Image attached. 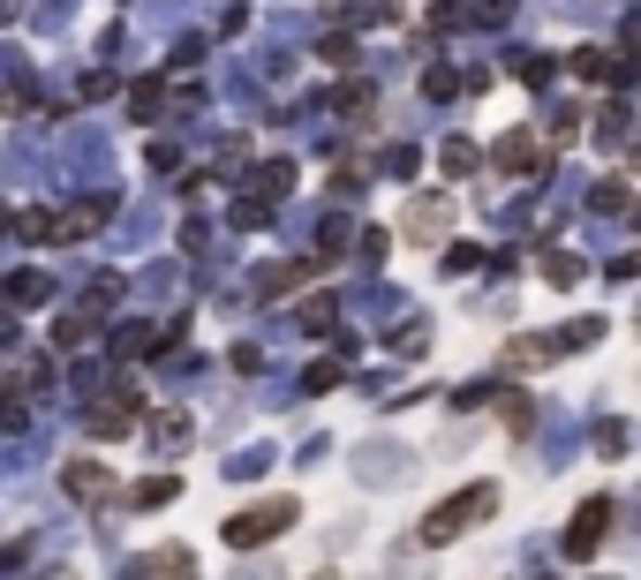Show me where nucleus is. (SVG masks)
Masks as SVG:
<instances>
[{
    "label": "nucleus",
    "instance_id": "5",
    "mask_svg": "<svg viewBox=\"0 0 641 580\" xmlns=\"http://www.w3.org/2000/svg\"><path fill=\"white\" fill-rule=\"evenodd\" d=\"M61 482H68V498H84V505H106V498H114V475H106L99 460H68Z\"/></svg>",
    "mask_w": 641,
    "mask_h": 580
},
{
    "label": "nucleus",
    "instance_id": "4",
    "mask_svg": "<svg viewBox=\"0 0 641 580\" xmlns=\"http://www.w3.org/2000/svg\"><path fill=\"white\" fill-rule=\"evenodd\" d=\"M604 528H612V498H589V505L574 513V528H566V551H574V558H589V551L604 543Z\"/></svg>",
    "mask_w": 641,
    "mask_h": 580
},
{
    "label": "nucleus",
    "instance_id": "16",
    "mask_svg": "<svg viewBox=\"0 0 641 580\" xmlns=\"http://www.w3.org/2000/svg\"><path fill=\"white\" fill-rule=\"evenodd\" d=\"M0 227H15V219H8V211H0Z\"/></svg>",
    "mask_w": 641,
    "mask_h": 580
},
{
    "label": "nucleus",
    "instance_id": "11",
    "mask_svg": "<svg viewBox=\"0 0 641 580\" xmlns=\"http://www.w3.org/2000/svg\"><path fill=\"white\" fill-rule=\"evenodd\" d=\"M15 234H23V242H53V211H23Z\"/></svg>",
    "mask_w": 641,
    "mask_h": 580
},
{
    "label": "nucleus",
    "instance_id": "14",
    "mask_svg": "<svg viewBox=\"0 0 641 580\" xmlns=\"http://www.w3.org/2000/svg\"><path fill=\"white\" fill-rule=\"evenodd\" d=\"M84 332H91V317H61V324H53V339H61V347H76Z\"/></svg>",
    "mask_w": 641,
    "mask_h": 580
},
{
    "label": "nucleus",
    "instance_id": "8",
    "mask_svg": "<svg viewBox=\"0 0 641 580\" xmlns=\"http://www.w3.org/2000/svg\"><path fill=\"white\" fill-rule=\"evenodd\" d=\"M438 227H446V196H431V204H415V211H408V234H415V242H431Z\"/></svg>",
    "mask_w": 641,
    "mask_h": 580
},
{
    "label": "nucleus",
    "instance_id": "13",
    "mask_svg": "<svg viewBox=\"0 0 641 580\" xmlns=\"http://www.w3.org/2000/svg\"><path fill=\"white\" fill-rule=\"evenodd\" d=\"M129 106H137V121H152V114H159V83H137V99H129Z\"/></svg>",
    "mask_w": 641,
    "mask_h": 580
},
{
    "label": "nucleus",
    "instance_id": "10",
    "mask_svg": "<svg viewBox=\"0 0 641 580\" xmlns=\"http://www.w3.org/2000/svg\"><path fill=\"white\" fill-rule=\"evenodd\" d=\"M174 490H181V482H174V475H152V482H137V490H129V498H137V505H166V498H174Z\"/></svg>",
    "mask_w": 641,
    "mask_h": 580
},
{
    "label": "nucleus",
    "instance_id": "7",
    "mask_svg": "<svg viewBox=\"0 0 641 580\" xmlns=\"http://www.w3.org/2000/svg\"><path fill=\"white\" fill-rule=\"evenodd\" d=\"M0 294H8L15 309H38V301H46V294H53V287H46V272H15V280H8V287H0Z\"/></svg>",
    "mask_w": 641,
    "mask_h": 580
},
{
    "label": "nucleus",
    "instance_id": "15",
    "mask_svg": "<svg viewBox=\"0 0 641 580\" xmlns=\"http://www.w3.org/2000/svg\"><path fill=\"white\" fill-rule=\"evenodd\" d=\"M159 444H189V423H181V415H159Z\"/></svg>",
    "mask_w": 641,
    "mask_h": 580
},
{
    "label": "nucleus",
    "instance_id": "3",
    "mask_svg": "<svg viewBox=\"0 0 641 580\" xmlns=\"http://www.w3.org/2000/svg\"><path fill=\"white\" fill-rule=\"evenodd\" d=\"M84 430H91V437H129V430H137V400H129V392L91 400V408H84Z\"/></svg>",
    "mask_w": 641,
    "mask_h": 580
},
{
    "label": "nucleus",
    "instance_id": "1",
    "mask_svg": "<svg viewBox=\"0 0 641 580\" xmlns=\"http://www.w3.org/2000/svg\"><path fill=\"white\" fill-rule=\"evenodd\" d=\"M490 505H498V482H469V490H453L446 505H431V513H423V543H453L461 528L490 520Z\"/></svg>",
    "mask_w": 641,
    "mask_h": 580
},
{
    "label": "nucleus",
    "instance_id": "12",
    "mask_svg": "<svg viewBox=\"0 0 641 580\" xmlns=\"http://www.w3.org/2000/svg\"><path fill=\"white\" fill-rule=\"evenodd\" d=\"M438 158H446V173H469V166H476V144H461V137H453Z\"/></svg>",
    "mask_w": 641,
    "mask_h": 580
},
{
    "label": "nucleus",
    "instance_id": "6",
    "mask_svg": "<svg viewBox=\"0 0 641 580\" xmlns=\"http://www.w3.org/2000/svg\"><path fill=\"white\" fill-rule=\"evenodd\" d=\"M490 166H505V173H521V166H536V129H513L505 144L490 151Z\"/></svg>",
    "mask_w": 641,
    "mask_h": 580
},
{
    "label": "nucleus",
    "instance_id": "9",
    "mask_svg": "<svg viewBox=\"0 0 641 580\" xmlns=\"http://www.w3.org/2000/svg\"><path fill=\"white\" fill-rule=\"evenodd\" d=\"M144 347H152V324H121V332H114V355H129V362H137Z\"/></svg>",
    "mask_w": 641,
    "mask_h": 580
},
{
    "label": "nucleus",
    "instance_id": "2",
    "mask_svg": "<svg viewBox=\"0 0 641 580\" xmlns=\"http://www.w3.org/2000/svg\"><path fill=\"white\" fill-rule=\"evenodd\" d=\"M295 513H303L295 498H265V505H249V513H234V520H227V543H234V551H257V543L287 536V528H295Z\"/></svg>",
    "mask_w": 641,
    "mask_h": 580
}]
</instances>
